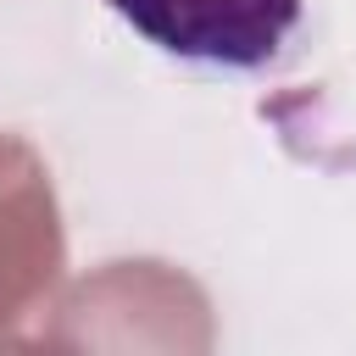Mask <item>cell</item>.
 Segmentation results:
<instances>
[{"label":"cell","mask_w":356,"mask_h":356,"mask_svg":"<svg viewBox=\"0 0 356 356\" xmlns=\"http://www.w3.org/2000/svg\"><path fill=\"white\" fill-rule=\"evenodd\" d=\"M39 356H211V306L178 267L111 261L56 300Z\"/></svg>","instance_id":"cell-1"},{"label":"cell","mask_w":356,"mask_h":356,"mask_svg":"<svg viewBox=\"0 0 356 356\" xmlns=\"http://www.w3.org/2000/svg\"><path fill=\"white\" fill-rule=\"evenodd\" d=\"M156 50L200 67L261 72L284 56L306 0H106Z\"/></svg>","instance_id":"cell-2"},{"label":"cell","mask_w":356,"mask_h":356,"mask_svg":"<svg viewBox=\"0 0 356 356\" xmlns=\"http://www.w3.org/2000/svg\"><path fill=\"white\" fill-rule=\"evenodd\" d=\"M61 273V228L39 156L0 139V334L44 300Z\"/></svg>","instance_id":"cell-3"}]
</instances>
